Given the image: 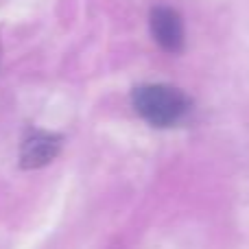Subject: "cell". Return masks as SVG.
Wrapping results in <instances>:
<instances>
[{
  "mask_svg": "<svg viewBox=\"0 0 249 249\" xmlns=\"http://www.w3.org/2000/svg\"><path fill=\"white\" fill-rule=\"evenodd\" d=\"M133 107L153 127H173L190 112V99L175 86L149 83L133 92Z\"/></svg>",
  "mask_w": 249,
  "mask_h": 249,
  "instance_id": "obj_1",
  "label": "cell"
},
{
  "mask_svg": "<svg viewBox=\"0 0 249 249\" xmlns=\"http://www.w3.org/2000/svg\"><path fill=\"white\" fill-rule=\"evenodd\" d=\"M151 33L164 51L179 53L184 48V24L175 9L155 7L151 11Z\"/></svg>",
  "mask_w": 249,
  "mask_h": 249,
  "instance_id": "obj_2",
  "label": "cell"
},
{
  "mask_svg": "<svg viewBox=\"0 0 249 249\" xmlns=\"http://www.w3.org/2000/svg\"><path fill=\"white\" fill-rule=\"evenodd\" d=\"M61 151V138L55 133L35 131L22 142L20 146V166L26 171L42 168L51 164Z\"/></svg>",
  "mask_w": 249,
  "mask_h": 249,
  "instance_id": "obj_3",
  "label": "cell"
}]
</instances>
